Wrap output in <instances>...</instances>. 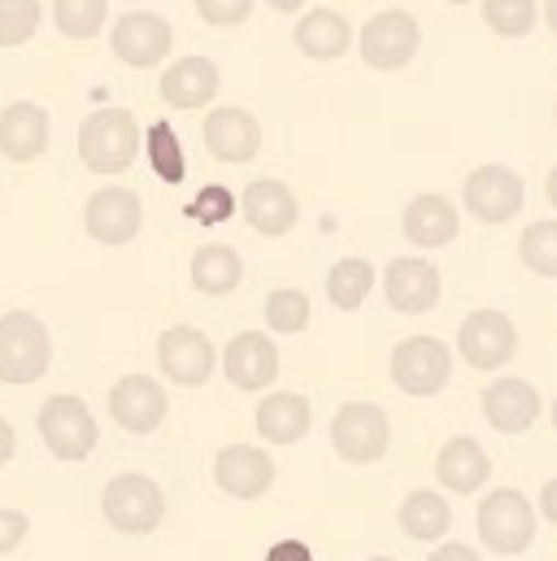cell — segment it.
I'll return each instance as SVG.
<instances>
[{"mask_svg":"<svg viewBox=\"0 0 557 561\" xmlns=\"http://www.w3.org/2000/svg\"><path fill=\"white\" fill-rule=\"evenodd\" d=\"M479 545L497 558H519L536 545V510L519 488H497L479 501Z\"/></svg>","mask_w":557,"mask_h":561,"instance_id":"6da1fadb","label":"cell"},{"mask_svg":"<svg viewBox=\"0 0 557 561\" xmlns=\"http://www.w3.org/2000/svg\"><path fill=\"white\" fill-rule=\"evenodd\" d=\"M48 362H53L48 327L26 309L4 313L0 318V383L9 388L39 383L48 375Z\"/></svg>","mask_w":557,"mask_h":561,"instance_id":"7a4b0ae2","label":"cell"},{"mask_svg":"<svg viewBox=\"0 0 557 561\" xmlns=\"http://www.w3.org/2000/svg\"><path fill=\"white\" fill-rule=\"evenodd\" d=\"M139 123L132 110H96L79 127V157L92 174H123L139 157Z\"/></svg>","mask_w":557,"mask_h":561,"instance_id":"3957f363","label":"cell"},{"mask_svg":"<svg viewBox=\"0 0 557 561\" xmlns=\"http://www.w3.org/2000/svg\"><path fill=\"white\" fill-rule=\"evenodd\" d=\"M39 439H44V448L57 457V461H83L96 444H101V426L92 419V410H88V401H79V397H48L44 405H39Z\"/></svg>","mask_w":557,"mask_h":561,"instance_id":"277c9868","label":"cell"},{"mask_svg":"<svg viewBox=\"0 0 557 561\" xmlns=\"http://www.w3.org/2000/svg\"><path fill=\"white\" fill-rule=\"evenodd\" d=\"M101 514L123 536H148L166 518V496L148 474H118L101 492Z\"/></svg>","mask_w":557,"mask_h":561,"instance_id":"5b68a950","label":"cell"},{"mask_svg":"<svg viewBox=\"0 0 557 561\" xmlns=\"http://www.w3.org/2000/svg\"><path fill=\"white\" fill-rule=\"evenodd\" d=\"M393 444V426L388 414L375 405V401H349L336 410L331 419V448L353 461V466H371V461H384Z\"/></svg>","mask_w":557,"mask_h":561,"instance_id":"8992f818","label":"cell"},{"mask_svg":"<svg viewBox=\"0 0 557 561\" xmlns=\"http://www.w3.org/2000/svg\"><path fill=\"white\" fill-rule=\"evenodd\" d=\"M388 370L406 397H435V392H444V383L453 375V353L435 335H410L393 348Z\"/></svg>","mask_w":557,"mask_h":561,"instance_id":"52a82bcc","label":"cell"},{"mask_svg":"<svg viewBox=\"0 0 557 561\" xmlns=\"http://www.w3.org/2000/svg\"><path fill=\"white\" fill-rule=\"evenodd\" d=\"M519 353V327L501 309H475L457 327V357L470 370H501Z\"/></svg>","mask_w":557,"mask_h":561,"instance_id":"ba28073f","label":"cell"},{"mask_svg":"<svg viewBox=\"0 0 557 561\" xmlns=\"http://www.w3.org/2000/svg\"><path fill=\"white\" fill-rule=\"evenodd\" d=\"M523 201H527L523 179H519L510 165H497V161L470 170L466 183H462V205H466V214L479 218V222H488V227L519 218V214H523Z\"/></svg>","mask_w":557,"mask_h":561,"instance_id":"9c48e42d","label":"cell"},{"mask_svg":"<svg viewBox=\"0 0 557 561\" xmlns=\"http://www.w3.org/2000/svg\"><path fill=\"white\" fill-rule=\"evenodd\" d=\"M418 44H422V31H418V18L406 9H384L375 13L362 35H357V48H362V61L371 70H406L414 61Z\"/></svg>","mask_w":557,"mask_h":561,"instance_id":"30bf717a","label":"cell"},{"mask_svg":"<svg viewBox=\"0 0 557 561\" xmlns=\"http://www.w3.org/2000/svg\"><path fill=\"white\" fill-rule=\"evenodd\" d=\"M83 227L96 244L105 249H118V244H132L144 227V205H139V192L132 187H101L88 196L83 205Z\"/></svg>","mask_w":557,"mask_h":561,"instance_id":"8fae6325","label":"cell"},{"mask_svg":"<svg viewBox=\"0 0 557 561\" xmlns=\"http://www.w3.org/2000/svg\"><path fill=\"white\" fill-rule=\"evenodd\" d=\"M157 366H161V375L170 383L201 388V383H209V375L218 366V353H214V344H209L205 331H196V327H170L157 340Z\"/></svg>","mask_w":557,"mask_h":561,"instance_id":"7c38bea8","label":"cell"},{"mask_svg":"<svg viewBox=\"0 0 557 561\" xmlns=\"http://www.w3.org/2000/svg\"><path fill=\"white\" fill-rule=\"evenodd\" d=\"M110 48H114L118 61H127V66H136V70H152V66H161V61L170 57L174 31H170V22H166L161 13L139 9V13H127V18L114 22Z\"/></svg>","mask_w":557,"mask_h":561,"instance_id":"4fadbf2b","label":"cell"},{"mask_svg":"<svg viewBox=\"0 0 557 561\" xmlns=\"http://www.w3.org/2000/svg\"><path fill=\"white\" fill-rule=\"evenodd\" d=\"M278 470L271 461V453L253 448V444H227L218 457H214V483L236 496V501H258L275 488Z\"/></svg>","mask_w":557,"mask_h":561,"instance_id":"5bb4252c","label":"cell"},{"mask_svg":"<svg viewBox=\"0 0 557 561\" xmlns=\"http://www.w3.org/2000/svg\"><path fill=\"white\" fill-rule=\"evenodd\" d=\"M170 414V397L157 379L148 375H127L110 392V419L118 422L127 435H152Z\"/></svg>","mask_w":557,"mask_h":561,"instance_id":"9a60e30c","label":"cell"},{"mask_svg":"<svg viewBox=\"0 0 557 561\" xmlns=\"http://www.w3.org/2000/svg\"><path fill=\"white\" fill-rule=\"evenodd\" d=\"M223 375L240 392H262L278 379V348L266 331H245L223 353Z\"/></svg>","mask_w":557,"mask_h":561,"instance_id":"2e32d148","label":"cell"},{"mask_svg":"<svg viewBox=\"0 0 557 561\" xmlns=\"http://www.w3.org/2000/svg\"><path fill=\"white\" fill-rule=\"evenodd\" d=\"M201 136H205V148L218 161H227V165H245V161H253L262 152V123L249 110H240V105L214 110L205 118V131Z\"/></svg>","mask_w":557,"mask_h":561,"instance_id":"e0dca14e","label":"cell"},{"mask_svg":"<svg viewBox=\"0 0 557 561\" xmlns=\"http://www.w3.org/2000/svg\"><path fill=\"white\" fill-rule=\"evenodd\" d=\"M488 426H497L501 435H523L541 419V392L527 379H497L484 388L479 397Z\"/></svg>","mask_w":557,"mask_h":561,"instance_id":"ac0fdd59","label":"cell"},{"mask_svg":"<svg viewBox=\"0 0 557 561\" xmlns=\"http://www.w3.org/2000/svg\"><path fill=\"white\" fill-rule=\"evenodd\" d=\"M435 479H440V488L453 492V496H475V492L492 479V457H488V448H484L479 439L453 435V439L440 448V457H435Z\"/></svg>","mask_w":557,"mask_h":561,"instance_id":"d6986e66","label":"cell"},{"mask_svg":"<svg viewBox=\"0 0 557 561\" xmlns=\"http://www.w3.org/2000/svg\"><path fill=\"white\" fill-rule=\"evenodd\" d=\"M401 231H406V240H410L414 249H444V244L457 240L462 214H457V205H453L448 196H440V192H418L414 201L406 205V214H401Z\"/></svg>","mask_w":557,"mask_h":561,"instance_id":"ffe728a7","label":"cell"},{"mask_svg":"<svg viewBox=\"0 0 557 561\" xmlns=\"http://www.w3.org/2000/svg\"><path fill=\"white\" fill-rule=\"evenodd\" d=\"M384 296L397 313H427L440 305V271L427 257H397L384 271Z\"/></svg>","mask_w":557,"mask_h":561,"instance_id":"44dd1931","label":"cell"},{"mask_svg":"<svg viewBox=\"0 0 557 561\" xmlns=\"http://www.w3.org/2000/svg\"><path fill=\"white\" fill-rule=\"evenodd\" d=\"M240 205H245V222H249L258 236H266V240L287 236V231L296 227V218H300V205H296L292 187L278 183V179H258V183H249Z\"/></svg>","mask_w":557,"mask_h":561,"instance_id":"7402d4cb","label":"cell"},{"mask_svg":"<svg viewBox=\"0 0 557 561\" xmlns=\"http://www.w3.org/2000/svg\"><path fill=\"white\" fill-rule=\"evenodd\" d=\"M218 66L209 61V57H179L166 75H161V83H157V92H161V101L170 105V110H205L214 96H218Z\"/></svg>","mask_w":557,"mask_h":561,"instance_id":"603a6c76","label":"cell"},{"mask_svg":"<svg viewBox=\"0 0 557 561\" xmlns=\"http://www.w3.org/2000/svg\"><path fill=\"white\" fill-rule=\"evenodd\" d=\"M48 148V114L35 101H13L0 110V152L9 161H35Z\"/></svg>","mask_w":557,"mask_h":561,"instance_id":"cb8c5ba5","label":"cell"},{"mask_svg":"<svg viewBox=\"0 0 557 561\" xmlns=\"http://www.w3.org/2000/svg\"><path fill=\"white\" fill-rule=\"evenodd\" d=\"M292 39H296V48H300L309 61H336V57L349 53L353 26H349V18L336 13V9H309V13L296 22Z\"/></svg>","mask_w":557,"mask_h":561,"instance_id":"d4e9b609","label":"cell"},{"mask_svg":"<svg viewBox=\"0 0 557 561\" xmlns=\"http://www.w3.org/2000/svg\"><path fill=\"white\" fill-rule=\"evenodd\" d=\"M314 426V405L300 392H271L258 405V435L266 444H300Z\"/></svg>","mask_w":557,"mask_h":561,"instance_id":"484cf974","label":"cell"},{"mask_svg":"<svg viewBox=\"0 0 557 561\" xmlns=\"http://www.w3.org/2000/svg\"><path fill=\"white\" fill-rule=\"evenodd\" d=\"M401 531L418 540V545H435V540H444L448 536V527H453V510H448V501L440 496V492H431V488H414L406 501H401Z\"/></svg>","mask_w":557,"mask_h":561,"instance_id":"4316f807","label":"cell"},{"mask_svg":"<svg viewBox=\"0 0 557 561\" xmlns=\"http://www.w3.org/2000/svg\"><path fill=\"white\" fill-rule=\"evenodd\" d=\"M245 279V257L231 244H205L192 257V287L205 296H227Z\"/></svg>","mask_w":557,"mask_h":561,"instance_id":"83f0119b","label":"cell"},{"mask_svg":"<svg viewBox=\"0 0 557 561\" xmlns=\"http://www.w3.org/2000/svg\"><path fill=\"white\" fill-rule=\"evenodd\" d=\"M371 287H375V266H371L366 257H340V262L327 271V296H331V305L344 309V313L362 309L366 296H371Z\"/></svg>","mask_w":557,"mask_h":561,"instance_id":"f1b7e54d","label":"cell"},{"mask_svg":"<svg viewBox=\"0 0 557 561\" xmlns=\"http://www.w3.org/2000/svg\"><path fill=\"white\" fill-rule=\"evenodd\" d=\"M144 152H148V165H152V174L161 183H183L187 161H183V144H179L170 123H152L144 131Z\"/></svg>","mask_w":557,"mask_h":561,"instance_id":"f546056e","label":"cell"},{"mask_svg":"<svg viewBox=\"0 0 557 561\" xmlns=\"http://www.w3.org/2000/svg\"><path fill=\"white\" fill-rule=\"evenodd\" d=\"M309 318H314V305L300 287H275L266 296V327L275 335H300L309 327Z\"/></svg>","mask_w":557,"mask_h":561,"instance_id":"4dcf8cb0","label":"cell"},{"mask_svg":"<svg viewBox=\"0 0 557 561\" xmlns=\"http://www.w3.org/2000/svg\"><path fill=\"white\" fill-rule=\"evenodd\" d=\"M105 0H53V22L66 39H92L105 26Z\"/></svg>","mask_w":557,"mask_h":561,"instance_id":"1f68e13d","label":"cell"},{"mask_svg":"<svg viewBox=\"0 0 557 561\" xmlns=\"http://www.w3.org/2000/svg\"><path fill=\"white\" fill-rule=\"evenodd\" d=\"M519 257L532 275L541 279H557V218H545V222H532L519 240Z\"/></svg>","mask_w":557,"mask_h":561,"instance_id":"d6a6232c","label":"cell"},{"mask_svg":"<svg viewBox=\"0 0 557 561\" xmlns=\"http://www.w3.org/2000/svg\"><path fill=\"white\" fill-rule=\"evenodd\" d=\"M536 18H541V4H536V0H484V22H488V31L505 35V39L532 35Z\"/></svg>","mask_w":557,"mask_h":561,"instance_id":"836d02e7","label":"cell"},{"mask_svg":"<svg viewBox=\"0 0 557 561\" xmlns=\"http://www.w3.org/2000/svg\"><path fill=\"white\" fill-rule=\"evenodd\" d=\"M39 0H0V48H18L39 31Z\"/></svg>","mask_w":557,"mask_h":561,"instance_id":"e575fe53","label":"cell"},{"mask_svg":"<svg viewBox=\"0 0 557 561\" xmlns=\"http://www.w3.org/2000/svg\"><path fill=\"white\" fill-rule=\"evenodd\" d=\"M183 214L196 218V222H205V227H214V222H227V218L236 214V196H231L223 183H209V187H201V192L192 196V205H187Z\"/></svg>","mask_w":557,"mask_h":561,"instance_id":"d590c367","label":"cell"},{"mask_svg":"<svg viewBox=\"0 0 557 561\" xmlns=\"http://www.w3.org/2000/svg\"><path fill=\"white\" fill-rule=\"evenodd\" d=\"M196 13L209 26H240L253 13V0H196Z\"/></svg>","mask_w":557,"mask_h":561,"instance_id":"8d00e7d4","label":"cell"},{"mask_svg":"<svg viewBox=\"0 0 557 561\" xmlns=\"http://www.w3.org/2000/svg\"><path fill=\"white\" fill-rule=\"evenodd\" d=\"M26 531H31V518L22 510H0V558L13 553L26 540Z\"/></svg>","mask_w":557,"mask_h":561,"instance_id":"74e56055","label":"cell"},{"mask_svg":"<svg viewBox=\"0 0 557 561\" xmlns=\"http://www.w3.org/2000/svg\"><path fill=\"white\" fill-rule=\"evenodd\" d=\"M266 561H314V549L305 540H278L275 549L266 553Z\"/></svg>","mask_w":557,"mask_h":561,"instance_id":"f35d334b","label":"cell"},{"mask_svg":"<svg viewBox=\"0 0 557 561\" xmlns=\"http://www.w3.org/2000/svg\"><path fill=\"white\" fill-rule=\"evenodd\" d=\"M427 561H484V558H479L470 545H462V540H444Z\"/></svg>","mask_w":557,"mask_h":561,"instance_id":"ab89813d","label":"cell"},{"mask_svg":"<svg viewBox=\"0 0 557 561\" xmlns=\"http://www.w3.org/2000/svg\"><path fill=\"white\" fill-rule=\"evenodd\" d=\"M13 453H18V435H13V422L0 419V470L13 461Z\"/></svg>","mask_w":557,"mask_h":561,"instance_id":"60d3db41","label":"cell"},{"mask_svg":"<svg viewBox=\"0 0 557 561\" xmlns=\"http://www.w3.org/2000/svg\"><path fill=\"white\" fill-rule=\"evenodd\" d=\"M541 518L557 527V479H549V483L541 488Z\"/></svg>","mask_w":557,"mask_h":561,"instance_id":"b9f144b4","label":"cell"},{"mask_svg":"<svg viewBox=\"0 0 557 561\" xmlns=\"http://www.w3.org/2000/svg\"><path fill=\"white\" fill-rule=\"evenodd\" d=\"M275 13H296V9H305V0H266Z\"/></svg>","mask_w":557,"mask_h":561,"instance_id":"7bdbcfd3","label":"cell"},{"mask_svg":"<svg viewBox=\"0 0 557 561\" xmlns=\"http://www.w3.org/2000/svg\"><path fill=\"white\" fill-rule=\"evenodd\" d=\"M545 196H549V205L557 209V165L549 170V179H545Z\"/></svg>","mask_w":557,"mask_h":561,"instance_id":"ee69618b","label":"cell"},{"mask_svg":"<svg viewBox=\"0 0 557 561\" xmlns=\"http://www.w3.org/2000/svg\"><path fill=\"white\" fill-rule=\"evenodd\" d=\"M545 22H549V31L557 35V0H545Z\"/></svg>","mask_w":557,"mask_h":561,"instance_id":"f6af8a7d","label":"cell"},{"mask_svg":"<svg viewBox=\"0 0 557 561\" xmlns=\"http://www.w3.org/2000/svg\"><path fill=\"white\" fill-rule=\"evenodd\" d=\"M549 414H554V426H557V401H554V410H549Z\"/></svg>","mask_w":557,"mask_h":561,"instance_id":"bcb514c9","label":"cell"},{"mask_svg":"<svg viewBox=\"0 0 557 561\" xmlns=\"http://www.w3.org/2000/svg\"><path fill=\"white\" fill-rule=\"evenodd\" d=\"M448 4H470V0H448Z\"/></svg>","mask_w":557,"mask_h":561,"instance_id":"7dc6e473","label":"cell"},{"mask_svg":"<svg viewBox=\"0 0 557 561\" xmlns=\"http://www.w3.org/2000/svg\"><path fill=\"white\" fill-rule=\"evenodd\" d=\"M366 561H393V558H366Z\"/></svg>","mask_w":557,"mask_h":561,"instance_id":"c3c4849f","label":"cell"}]
</instances>
